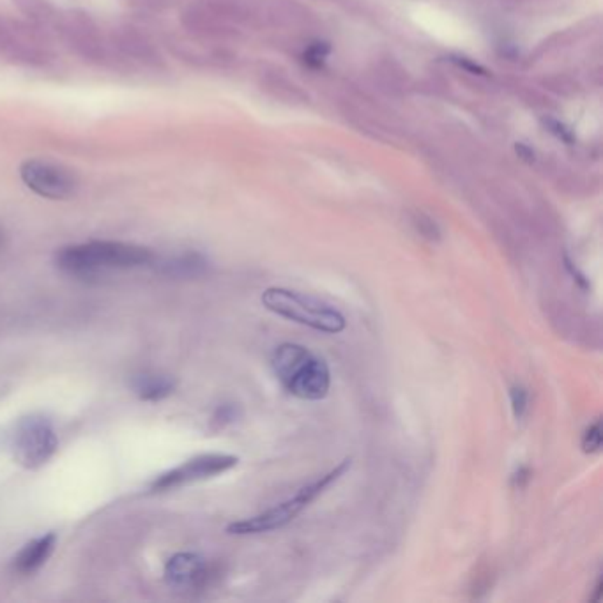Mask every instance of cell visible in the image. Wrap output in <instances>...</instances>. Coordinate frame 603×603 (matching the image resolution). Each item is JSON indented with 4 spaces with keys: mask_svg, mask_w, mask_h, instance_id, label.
Here are the masks:
<instances>
[{
    "mask_svg": "<svg viewBox=\"0 0 603 603\" xmlns=\"http://www.w3.org/2000/svg\"><path fill=\"white\" fill-rule=\"evenodd\" d=\"M156 262V253L145 246L120 241H89L61 248L55 264L66 275L83 282L103 278L119 269L147 268Z\"/></svg>",
    "mask_w": 603,
    "mask_h": 603,
    "instance_id": "1",
    "label": "cell"
},
{
    "mask_svg": "<svg viewBox=\"0 0 603 603\" xmlns=\"http://www.w3.org/2000/svg\"><path fill=\"white\" fill-rule=\"evenodd\" d=\"M275 375L290 394L303 400H322L331 387L328 363L299 343H282L271 356Z\"/></svg>",
    "mask_w": 603,
    "mask_h": 603,
    "instance_id": "2",
    "label": "cell"
},
{
    "mask_svg": "<svg viewBox=\"0 0 603 603\" xmlns=\"http://www.w3.org/2000/svg\"><path fill=\"white\" fill-rule=\"evenodd\" d=\"M351 466H352V460L345 459L342 464H338L335 469L325 473L324 476H321L318 480L311 481V483L304 485L303 488H299L294 497L287 499V501L276 504L275 508L266 509V511L259 513V515L228 524L227 533L228 535H235V536H248V535H261V533H269V531H275V529L283 528V526H287L289 522H292L304 508H308V506H310L318 495L324 494L325 488H329L332 483H336L343 474L351 469Z\"/></svg>",
    "mask_w": 603,
    "mask_h": 603,
    "instance_id": "3",
    "label": "cell"
},
{
    "mask_svg": "<svg viewBox=\"0 0 603 603\" xmlns=\"http://www.w3.org/2000/svg\"><path fill=\"white\" fill-rule=\"evenodd\" d=\"M262 304L280 317L329 335L342 332L347 325L345 317L331 304L283 287L266 289L262 294Z\"/></svg>",
    "mask_w": 603,
    "mask_h": 603,
    "instance_id": "4",
    "label": "cell"
},
{
    "mask_svg": "<svg viewBox=\"0 0 603 603\" xmlns=\"http://www.w3.org/2000/svg\"><path fill=\"white\" fill-rule=\"evenodd\" d=\"M13 455L25 469H39L50 462L58 448V437L50 418L44 414L23 416L13 434Z\"/></svg>",
    "mask_w": 603,
    "mask_h": 603,
    "instance_id": "5",
    "label": "cell"
},
{
    "mask_svg": "<svg viewBox=\"0 0 603 603\" xmlns=\"http://www.w3.org/2000/svg\"><path fill=\"white\" fill-rule=\"evenodd\" d=\"M23 185L48 200H68L78 189V179L71 170L46 159H27L20 166Z\"/></svg>",
    "mask_w": 603,
    "mask_h": 603,
    "instance_id": "6",
    "label": "cell"
},
{
    "mask_svg": "<svg viewBox=\"0 0 603 603\" xmlns=\"http://www.w3.org/2000/svg\"><path fill=\"white\" fill-rule=\"evenodd\" d=\"M237 464V456L227 455V453H207V455L193 456L181 466L154 478V481L151 483V492L175 490V488H181L185 485L209 480V478L220 476V474L234 469Z\"/></svg>",
    "mask_w": 603,
    "mask_h": 603,
    "instance_id": "7",
    "label": "cell"
},
{
    "mask_svg": "<svg viewBox=\"0 0 603 603\" xmlns=\"http://www.w3.org/2000/svg\"><path fill=\"white\" fill-rule=\"evenodd\" d=\"M209 575V563L197 552L174 554L163 570L166 584L178 591H199L207 584Z\"/></svg>",
    "mask_w": 603,
    "mask_h": 603,
    "instance_id": "8",
    "label": "cell"
},
{
    "mask_svg": "<svg viewBox=\"0 0 603 603\" xmlns=\"http://www.w3.org/2000/svg\"><path fill=\"white\" fill-rule=\"evenodd\" d=\"M57 545V535L46 533L30 540L13 559V570L18 575H32L46 564Z\"/></svg>",
    "mask_w": 603,
    "mask_h": 603,
    "instance_id": "9",
    "label": "cell"
},
{
    "mask_svg": "<svg viewBox=\"0 0 603 603\" xmlns=\"http://www.w3.org/2000/svg\"><path fill=\"white\" fill-rule=\"evenodd\" d=\"M178 387V380L166 373L156 372H142L135 373L130 379V390L137 394L138 400L142 402H161L168 398Z\"/></svg>",
    "mask_w": 603,
    "mask_h": 603,
    "instance_id": "10",
    "label": "cell"
},
{
    "mask_svg": "<svg viewBox=\"0 0 603 603\" xmlns=\"http://www.w3.org/2000/svg\"><path fill=\"white\" fill-rule=\"evenodd\" d=\"M152 266H154L156 271L163 276H168V278L175 280H189L206 275L207 268H209V262H207L206 256L200 255V253L189 251L178 256H172L168 261L154 262Z\"/></svg>",
    "mask_w": 603,
    "mask_h": 603,
    "instance_id": "11",
    "label": "cell"
},
{
    "mask_svg": "<svg viewBox=\"0 0 603 603\" xmlns=\"http://www.w3.org/2000/svg\"><path fill=\"white\" fill-rule=\"evenodd\" d=\"M509 402H511V411L515 419H522L526 416L529 404V393L521 384H513L509 387Z\"/></svg>",
    "mask_w": 603,
    "mask_h": 603,
    "instance_id": "12",
    "label": "cell"
},
{
    "mask_svg": "<svg viewBox=\"0 0 603 603\" xmlns=\"http://www.w3.org/2000/svg\"><path fill=\"white\" fill-rule=\"evenodd\" d=\"M602 421H595L589 425L582 435V452L584 453H598L602 449Z\"/></svg>",
    "mask_w": 603,
    "mask_h": 603,
    "instance_id": "13",
    "label": "cell"
},
{
    "mask_svg": "<svg viewBox=\"0 0 603 603\" xmlns=\"http://www.w3.org/2000/svg\"><path fill=\"white\" fill-rule=\"evenodd\" d=\"M239 418V407L234 404H223L214 411L213 414V425H216L218 428H223V426L230 425L235 419Z\"/></svg>",
    "mask_w": 603,
    "mask_h": 603,
    "instance_id": "14",
    "label": "cell"
},
{
    "mask_svg": "<svg viewBox=\"0 0 603 603\" xmlns=\"http://www.w3.org/2000/svg\"><path fill=\"white\" fill-rule=\"evenodd\" d=\"M529 480H531V469H529V467H526V466H522L511 474V487L524 488L526 485L529 483Z\"/></svg>",
    "mask_w": 603,
    "mask_h": 603,
    "instance_id": "15",
    "label": "cell"
},
{
    "mask_svg": "<svg viewBox=\"0 0 603 603\" xmlns=\"http://www.w3.org/2000/svg\"><path fill=\"white\" fill-rule=\"evenodd\" d=\"M564 262H566V269H568V271H570V275L573 276V280H577V283L582 287V289H588V280H585V276L582 275V273L578 271V269L575 268V266L571 264V262L568 261V259H564Z\"/></svg>",
    "mask_w": 603,
    "mask_h": 603,
    "instance_id": "16",
    "label": "cell"
}]
</instances>
